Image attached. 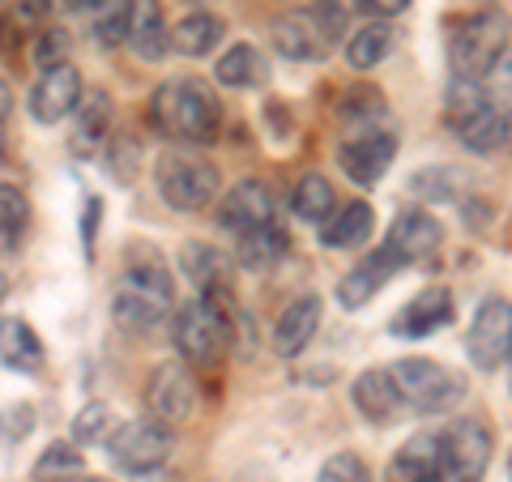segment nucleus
I'll return each mask as SVG.
<instances>
[{"label": "nucleus", "instance_id": "10", "mask_svg": "<svg viewBox=\"0 0 512 482\" xmlns=\"http://www.w3.org/2000/svg\"><path fill=\"white\" fill-rule=\"evenodd\" d=\"M466 355L478 372H495L512 359V303L504 295H487L478 303L466 333Z\"/></svg>", "mask_w": 512, "mask_h": 482}, {"label": "nucleus", "instance_id": "30", "mask_svg": "<svg viewBox=\"0 0 512 482\" xmlns=\"http://www.w3.org/2000/svg\"><path fill=\"white\" fill-rule=\"evenodd\" d=\"M440 470V436H410L389 461V482H419Z\"/></svg>", "mask_w": 512, "mask_h": 482}, {"label": "nucleus", "instance_id": "28", "mask_svg": "<svg viewBox=\"0 0 512 482\" xmlns=\"http://www.w3.org/2000/svg\"><path fill=\"white\" fill-rule=\"evenodd\" d=\"M389 52H393V26L389 22H367V26L346 35V64L355 73H372Z\"/></svg>", "mask_w": 512, "mask_h": 482}, {"label": "nucleus", "instance_id": "15", "mask_svg": "<svg viewBox=\"0 0 512 482\" xmlns=\"http://www.w3.org/2000/svg\"><path fill=\"white\" fill-rule=\"evenodd\" d=\"M82 73L73 69L69 60L64 64H52V69L39 73L35 90H30V116H35L39 124H60L69 120L77 103H82Z\"/></svg>", "mask_w": 512, "mask_h": 482}, {"label": "nucleus", "instance_id": "37", "mask_svg": "<svg viewBox=\"0 0 512 482\" xmlns=\"http://www.w3.org/2000/svg\"><path fill=\"white\" fill-rule=\"evenodd\" d=\"M107 436H111V414H107V406H99V401L82 406V414L73 419V444H103Z\"/></svg>", "mask_w": 512, "mask_h": 482}, {"label": "nucleus", "instance_id": "47", "mask_svg": "<svg viewBox=\"0 0 512 482\" xmlns=\"http://www.w3.org/2000/svg\"><path fill=\"white\" fill-rule=\"evenodd\" d=\"M0 43H5V22H0Z\"/></svg>", "mask_w": 512, "mask_h": 482}, {"label": "nucleus", "instance_id": "34", "mask_svg": "<svg viewBox=\"0 0 512 482\" xmlns=\"http://www.w3.org/2000/svg\"><path fill=\"white\" fill-rule=\"evenodd\" d=\"M414 197H427V201H461V192H466V180L457 184V171L453 167H436V171H423L410 180Z\"/></svg>", "mask_w": 512, "mask_h": 482}, {"label": "nucleus", "instance_id": "3", "mask_svg": "<svg viewBox=\"0 0 512 482\" xmlns=\"http://www.w3.org/2000/svg\"><path fill=\"white\" fill-rule=\"evenodd\" d=\"M175 308V286L163 265H133L111 295V316L128 333H154Z\"/></svg>", "mask_w": 512, "mask_h": 482}, {"label": "nucleus", "instance_id": "43", "mask_svg": "<svg viewBox=\"0 0 512 482\" xmlns=\"http://www.w3.org/2000/svg\"><path fill=\"white\" fill-rule=\"evenodd\" d=\"M419 482H448V478H444V470H431V474H423Z\"/></svg>", "mask_w": 512, "mask_h": 482}, {"label": "nucleus", "instance_id": "1", "mask_svg": "<svg viewBox=\"0 0 512 482\" xmlns=\"http://www.w3.org/2000/svg\"><path fill=\"white\" fill-rule=\"evenodd\" d=\"M150 124L158 137L175 146H210L222 133V103L210 82L201 77H171L154 90Z\"/></svg>", "mask_w": 512, "mask_h": 482}, {"label": "nucleus", "instance_id": "36", "mask_svg": "<svg viewBox=\"0 0 512 482\" xmlns=\"http://www.w3.org/2000/svg\"><path fill=\"white\" fill-rule=\"evenodd\" d=\"M69 47H73L69 30H64V26H43L35 47H30V56H35V69L43 73V69H52V64H64V60H69Z\"/></svg>", "mask_w": 512, "mask_h": 482}, {"label": "nucleus", "instance_id": "23", "mask_svg": "<svg viewBox=\"0 0 512 482\" xmlns=\"http://www.w3.org/2000/svg\"><path fill=\"white\" fill-rule=\"evenodd\" d=\"M320 308H325V303H320L316 295H303V299H295L291 308L278 316V325H274V350H278L282 359H295V355H303V350L316 342Z\"/></svg>", "mask_w": 512, "mask_h": 482}, {"label": "nucleus", "instance_id": "11", "mask_svg": "<svg viewBox=\"0 0 512 482\" xmlns=\"http://www.w3.org/2000/svg\"><path fill=\"white\" fill-rule=\"evenodd\" d=\"M197 410V380H192V367L180 363H158L150 380H146V414L167 427H180L192 419Z\"/></svg>", "mask_w": 512, "mask_h": 482}, {"label": "nucleus", "instance_id": "2", "mask_svg": "<svg viewBox=\"0 0 512 482\" xmlns=\"http://www.w3.org/2000/svg\"><path fill=\"white\" fill-rule=\"evenodd\" d=\"M171 342L180 350V359L188 367H201V372H210L227 359V350L235 342L231 333V316L227 308H218L210 299H192L184 308H175V320H171Z\"/></svg>", "mask_w": 512, "mask_h": 482}, {"label": "nucleus", "instance_id": "46", "mask_svg": "<svg viewBox=\"0 0 512 482\" xmlns=\"http://www.w3.org/2000/svg\"><path fill=\"white\" fill-rule=\"evenodd\" d=\"M0 167H5V141H0Z\"/></svg>", "mask_w": 512, "mask_h": 482}, {"label": "nucleus", "instance_id": "5", "mask_svg": "<svg viewBox=\"0 0 512 482\" xmlns=\"http://www.w3.org/2000/svg\"><path fill=\"white\" fill-rule=\"evenodd\" d=\"M508 52V18L495 9L470 13L461 18V26L448 35V69L453 77H470V82H483L495 73V64Z\"/></svg>", "mask_w": 512, "mask_h": 482}, {"label": "nucleus", "instance_id": "12", "mask_svg": "<svg viewBox=\"0 0 512 482\" xmlns=\"http://www.w3.org/2000/svg\"><path fill=\"white\" fill-rule=\"evenodd\" d=\"M393 158H397V133L393 128H355L342 146H338V167L350 175L355 184L363 188H372L384 180V171L393 167Z\"/></svg>", "mask_w": 512, "mask_h": 482}, {"label": "nucleus", "instance_id": "13", "mask_svg": "<svg viewBox=\"0 0 512 482\" xmlns=\"http://www.w3.org/2000/svg\"><path fill=\"white\" fill-rule=\"evenodd\" d=\"M180 269L188 273L192 291L201 299L218 303V308H235V273H231V256L214 248V244H184L180 248Z\"/></svg>", "mask_w": 512, "mask_h": 482}, {"label": "nucleus", "instance_id": "39", "mask_svg": "<svg viewBox=\"0 0 512 482\" xmlns=\"http://www.w3.org/2000/svg\"><path fill=\"white\" fill-rule=\"evenodd\" d=\"M30 427H35V410H30V406H9L5 414H0V436H5V440L30 436Z\"/></svg>", "mask_w": 512, "mask_h": 482}, {"label": "nucleus", "instance_id": "9", "mask_svg": "<svg viewBox=\"0 0 512 482\" xmlns=\"http://www.w3.org/2000/svg\"><path fill=\"white\" fill-rule=\"evenodd\" d=\"M491 427L474 414H461L440 436V470L448 482H483L487 465H491Z\"/></svg>", "mask_w": 512, "mask_h": 482}, {"label": "nucleus", "instance_id": "14", "mask_svg": "<svg viewBox=\"0 0 512 482\" xmlns=\"http://www.w3.org/2000/svg\"><path fill=\"white\" fill-rule=\"evenodd\" d=\"M470 154H495L512 141V107L500 94H483L457 124H448Z\"/></svg>", "mask_w": 512, "mask_h": 482}, {"label": "nucleus", "instance_id": "32", "mask_svg": "<svg viewBox=\"0 0 512 482\" xmlns=\"http://www.w3.org/2000/svg\"><path fill=\"white\" fill-rule=\"evenodd\" d=\"M82 474H86V453L73 440L69 444H52L35 461V470H30L35 482H69V478H82Z\"/></svg>", "mask_w": 512, "mask_h": 482}, {"label": "nucleus", "instance_id": "7", "mask_svg": "<svg viewBox=\"0 0 512 482\" xmlns=\"http://www.w3.org/2000/svg\"><path fill=\"white\" fill-rule=\"evenodd\" d=\"M171 453H175V427L150 419V414H146V419H133V423H120L107 436V457L124 474H154V470H163Z\"/></svg>", "mask_w": 512, "mask_h": 482}, {"label": "nucleus", "instance_id": "21", "mask_svg": "<svg viewBox=\"0 0 512 482\" xmlns=\"http://www.w3.org/2000/svg\"><path fill=\"white\" fill-rule=\"evenodd\" d=\"M384 244L402 256L406 265H414V261H423V256H431V252L444 244V227H440L436 214L406 210V214H397V222H393V231H389Z\"/></svg>", "mask_w": 512, "mask_h": 482}, {"label": "nucleus", "instance_id": "19", "mask_svg": "<svg viewBox=\"0 0 512 482\" xmlns=\"http://www.w3.org/2000/svg\"><path fill=\"white\" fill-rule=\"evenodd\" d=\"M124 43L146 64L163 60L171 52V30H167V18H163V5H158V0H133V5H128Z\"/></svg>", "mask_w": 512, "mask_h": 482}, {"label": "nucleus", "instance_id": "22", "mask_svg": "<svg viewBox=\"0 0 512 482\" xmlns=\"http://www.w3.org/2000/svg\"><path fill=\"white\" fill-rule=\"evenodd\" d=\"M0 363L18 376H39L47 367V350L39 333L22 316H0Z\"/></svg>", "mask_w": 512, "mask_h": 482}, {"label": "nucleus", "instance_id": "38", "mask_svg": "<svg viewBox=\"0 0 512 482\" xmlns=\"http://www.w3.org/2000/svg\"><path fill=\"white\" fill-rule=\"evenodd\" d=\"M316 482H376V478L359 453H333L325 465H320Z\"/></svg>", "mask_w": 512, "mask_h": 482}, {"label": "nucleus", "instance_id": "40", "mask_svg": "<svg viewBox=\"0 0 512 482\" xmlns=\"http://www.w3.org/2000/svg\"><path fill=\"white\" fill-rule=\"evenodd\" d=\"M99 218H103V201L90 197L86 201V214H82V244H86V256L94 252V235H99Z\"/></svg>", "mask_w": 512, "mask_h": 482}, {"label": "nucleus", "instance_id": "17", "mask_svg": "<svg viewBox=\"0 0 512 482\" xmlns=\"http://www.w3.org/2000/svg\"><path fill=\"white\" fill-rule=\"evenodd\" d=\"M350 401H355V410L376 427L402 419V414L410 410L389 367H367L363 376H355V384H350Z\"/></svg>", "mask_w": 512, "mask_h": 482}, {"label": "nucleus", "instance_id": "26", "mask_svg": "<svg viewBox=\"0 0 512 482\" xmlns=\"http://www.w3.org/2000/svg\"><path fill=\"white\" fill-rule=\"evenodd\" d=\"M214 77H218V86H227V90L265 86L269 60H265L261 47H252V43H231L227 52H222V60L214 64Z\"/></svg>", "mask_w": 512, "mask_h": 482}, {"label": "nucleus", "instance_id": "8", "mask_svg": "<svg viewBox=\"0 0 512 482\" xmlns=\"http://www.w3.org/2000/svg\"><path fill=\"white\" fill-rule=\"evenodd\" d=\"M342 35V13L325 9H291L278 13L269 26V39L286 60H325L333 52V43Z\"/></svg>", "mask_w": 512, "mask_h": 482}, {"label": "nucleus", "instance_id": "31", "mask_svg": "<svg viewBox=\"0 0 512 482\" xmlns=\"http://www.w3.org/2000/svg\"><path fill=\"white\" fill-rule=\"evenodd\" d=\"M333 210H338V201H333V184L320 171H308L291 192V214L303 218V222H325Z\"/></svg>", "mask_w": 512, "mask_h": 482}, {"label": "nucleus", "instance_id": "45", "mask_svg": "<svg viewBox=\"0 0 512 482\" xmlns=\"http://www.w3.org/2000/svg\"><path fill=\"white\" fill-rule=\"evenodd\" d=\"M9 295V278H5V269H0V299Z\"/></svg>", "mask_w": 512, "mask_h": 482}, {"label": "nucleus", "instance_id": "20", "mask_svg": "<svg viewBox=\"0 0 512 482\" xmlns=\"http://www.w3.org/2000/svg\"><path fill=\"white\" fill-rule=\"evenodd\" d=\"M448 320H453V291H448V286H427V291H419L393 316V333L397 337H427V333L444 329Z\"/></svg>", "mask_w": 512, "mask_h": 482}, {"label": "nucleus", "instance_id": "42", "mask_svg": "<svg viewBox=\"0 0 512 482\" xmlns=\"http://www.w3.org/2000/svg\"><path fill=\"white\" fill-rule=\"evenodd\" d=\"M9 111H13V90H9L5 82H0V124L9 120Z\"/></svg>", "mask_w": 512, "mask_h": 482}, {"label": "nucleus", "instance_id": "24", "mask_svg": "<svg viewBox=\"0 0 512 482\" xmlns=\"http://www.w3.org/2000/svg\"><path fill=\"white\" fill-rule=\"evenodd\" d=\"M376 231V210L367 201H346L338 205L325 222H320V244L333 248V252H346V248H363Z\"/></svg>", "mask_w": 512, "mask_h": 482}, {"label": "nucleus", "instance_id": "25", "mask_svg": "<svg viewBox=\"0 0 512 482\" xmlns=\"http://www.w3.org/2000/svg\"><path fill=\"white\" fill-rule=\"evenodd\" d=\"M73 116H77L73 120V154H94L111 137L116 107H111V94L107 90H86Z\"/></svg>", "mask_w": 512, "mask_h": 482}, {"label": "nucleus", "instance_id": "35", "mask_svg": "<svg viewBox=\"0 0 512 482\" xmlns=\"http://www.w3.org/2000/svg\"><path fill=\"white\" fill-rule=\"evenodd\" d=\"M30 222V201L22 188L13 184H0V235L5 239H18Z\"/></svg>", "mask_w": 512, "mask_h": 482}, {"label": "nucleus", "instance_id": "29", "mask_svg": "<svg viewBox=\"0 0 512 482\" xmlns=\"http://www.w3.org/2000/svg\"><path fill=\"white\" fill-rule=\"evenodd\" d=\"M239 239V248H235V261L244 265V269H252V273H269L274 269L282 256H286V248H291V239H286L274 222L269 227H261V231H248V235H235Z\"/></svg>", "mask_w": 512, "mask_h": 482}, {"label": "nucleus", "instance_id": "27", "mask_svg": "<svg viewBox=\"0 0 512 482\" xmlns=\"http://www.w3.org/2000/svg\"><path fill=\"white\" fill-rule=\"evenodd\" d=\"M222 35H227L222 18H214V13H205V9H192V13H184V18L171 26V47L180 56L197 60V56H210L214 47L222 43Z\"/></svg>", "mask_w": 512, "mask_h": 482}, {"label": "nucleus", "instance_id": "16", "mask_svg": "<svg viewBox=\"0 0 512 482\" xmlns=\"http://www.w3.org/2000/svg\"><path fill=\"white\" fill-rule=\"evenodd\" d=\"M402 269H406V261L389 244L376 248V252H367L363 261L338 282V303H342V308H350V312H359L363 303H372L380 286H389Z\"/></svg>", "mask_w": 512, "mask_h": 482}, {"label": "nucleus", "instance_id": "33", "mask_svg": "<svg viewBox=\"0 0 512 482\" xmlns=\"http://www.w3.org/2000/svg\"><path fill=\"white\" fill-rule=\"evenodd\" d=\"M128 5L133 0H90V26L103 43H124V30H128Z\"/></svg>", "mask_w": 512, "mask_h": 482}, {"label": "nucleus", "instance_id": "44", "mask_svg": "<svg viewBox=\"0 0 512 482\" xmlns=\"http://www.w3.org/2000/svg\"><path fill=\"white\" fill-rule=\"evenodd\" d=\"M60 5H64V9H86L90 0H60Z\"/></svg>", "mask_w": 512, "mask_h": 482}, {"label": "nucleus", "instance_id": "6", "mask_svg": "<svg viewBox=\"0 0 512 482\" xmlns=\"http://www.w3.org/2000/svg\"><path fill=\"white\" fill-rule=\"evenodd\" d=\"M389 372L397 380V389H402L406 406L419 410V414H448V410L461 406V397H466V380L457 372H448V367L436 359L410 355V359H397Z\"/></svg>", "mask_w": 512, "mask_h": 482}, {"label": "nucleus", "instance_id": "4", "mask_svg": "<svg viewBox=\"0 0 512 482\" xmlns=\"http://www.w3.org/2000/svg\"><path fill=\"white\" fill-rule=\"evenodd\" d=\"M154 180H158L163 201L180 214H201L218 197V167L192 146H171L158 154Z\"/></svg>", "mask_w": 512, "mask_h": 482}, {"label": "nucleus", "instance_id": "41", "mask_svg": "<svg viewBox=\"0 0 512 482\" xmlns=\"http://www.w3.org/2000/svg\"><path fill=\"white\" fill-rule=\"evenodd\" d=\"M359 9H367L372 18H397L410 9V0H359Z\"/></svg>", "mask_w": 512, "mask_h": 482}, {"label": "nucleus", "instance_id": "18", "mask_svg": "<svg viewBox=\"0 0 512 482\" xmlns=\"http://www.w3.org/2000/svg\"><path fill=\"white\" fill-rule=\"evenodd\" d=\"M269 222H274V192H269V184H261V180L235 184L218 205V227H227L231 235L261 231Z\"/></svg>", "mask_w": 512, "mask_h": 482}]
</instances>
